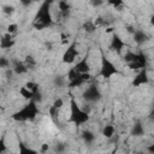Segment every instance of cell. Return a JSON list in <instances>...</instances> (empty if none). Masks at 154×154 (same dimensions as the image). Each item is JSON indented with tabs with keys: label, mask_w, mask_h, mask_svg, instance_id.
I'll return each instance as SVG.
<instances>
[{
	"label": "cell",
	"mask_w": 154,
	"mask_h": 154,
	"mask_svg": "<svg viewBox=\"0 0 154 154\" xmlns=\"http://www.w3.org/2000/svg\"><path fill=\"white\" fill-rule=\"evenodd\" d=\"M51 1H45L41 4L40 8L37 10L35 17H34V22H32V26L37 30H42L45 28H48L53 24V19H52V14H51Z\"/></svg>",
	"instance_id": "6da1fadb"
},
{
	"label": "cell",
	"mask_w": 154,
	"mask_h": 154,
	"mask_svg": "<svg viewBox=\"0 0 154 154\" xmlns=\"http://www.w3.org/2000/svg\"><path fill=\"white\" fill-rule=\"evenodd\" d=\"M40 113L37 103H35L32 100H30L26 105H24L19 111L14 112L12 114V119L16 122H26V120H34L37 114Z\"/></svg>",
	"instance_id": "7a4b0ae2"
},
{
	"label": "cell",
	"mask_w": 154,
	"mask_h": 154,
	"mask_svg": "<svg viewBox=\"0 0 154 154\" xmlns=\"http://www.w3.org/2000/svg\"><path fill=\"white\" fill-rule=\"evenodd\" d=\"M124 60L128 63V66L131 70L147 69V65H148V59H147L146 54H143L142 52H140V53L128 52L124 55Z\"/></svg>",
	"instance_id": "3957f363"
},
{
	"label": "cell",
	"mask_w": 154,
	"mask_h": 154,
	"mask_svg": "<svg viewBox=\"0 0 154 154\" xmlns=\"http://www.w3.org/2000/svg\"><path fill=\"white\" fill-rule=\"evenodd\" d=\"M70 108H71V114L69 118L70 123H73L76 126H79V125L85 124L89 120V114L85 111H83L82 108H79V106L77 105V102L73 97L70 101Z\"/></svg>",
	"instance_id": "277c9868"
},
{
	"label": "cell",
	"mask_w": 154,
	"mask_h": 154,
	"mask_svg": "<svg viewBox=\"0 0 154 154\" xmlns=\"http://www.w3.org/2000/svg\"><path fill=\"white\" fill-rule=\"evenodd\" d=\"M119 73V70L114 66V64L108 60L103 52L101 51V69H100V76L103 77V78H109L112 77L113 75H118Z\"/></svg>",
	"instance_id": "5b68a950"
},
{
	"label": "cell",
	"mask_w": 154,
	"mask_h": 154,
	"mask_svg": "<svg viewBox=\"0 0 154 154\" xmlns=\"http://www.w3.org/2000/svg\"><path fill=\"white\" fill-rule=\"evenodd\" d=\"M83 99L88 102H97L101 100L102 97V94H101V90L99 88V85L96 83H91L87 87V89L83 91Z\"/></svg>",
	"instance_id": "8992f818"
},
{
	"label": "cell",
	"mask_w": 154,
	"mask_h": 154,
	"mask_svg": "<svg viewBox=\"0 0 154 154\" xmlns=\"http://www.w3.org/2000/svg\"><path fill=\"white\" fill-rule=\"evenodd\" d=\"M78 57V51H77V43L76 42H72L67 49L65 51V53L63 54V63L65 64H72L76 58Z\"/></svg>",
	"instance_id": "52a82bcc"
},
{
	"label": "cell",
	"mask_w": 154,
	"mask_h": 154,
	"mask_svg": "<svg viewBox=\"0 0 154 154\" xmlns=\"http://www.w3.org/2000/svg\"><path fill=\"white\" fill-rule=\"evenodd\" d=\"M124 47H125V42L123 41V38H122L118 34L113 32V35H112V40H111V45H109V49L117 52L118 54H122Z\"/></svg>",
	"instance_id": "ba28073f"
},
{
	"label": "cell",
	"mask_w": 154,
	"mask_h": 154,
	"mask_svg": "<svg viewBox=\"0 0 154 154\" xmlns=\"http://www.w3.org/2000/svg\"><path fill=\"white\" fill-rule=\"evenodd\" d=\"M147 83H149L148 72H147V69H142V70L136 75V77L134 78L132 85H134V87H140V85L147 84Z\"/></svg>",
	"instance_id": "9c48e42d"
},
{
	"label": "cell",
	"mask_w": 154,
	"mask_h": 154,
	"mask_svg": "<svg viewBox=\"0 0 154 154\" xmlns=\"http://www.w3.org/2000/svg\"><path fill=\"white\" fill-rule=\"evenodd\" d=\"M75 70L79 73H89L90 71V65L88 63V54H85L81 60L77 61V64L73 66Z\"/></svg>",
	"instance_id": "30bf717a"
},
{
	"label": "cell",
	"mask_w": 154,
	"mask_h": 154,
	"mask_svg": "<svg viewBox=\"0 0 154 154\" xmlns=\"http://www.w3.org/2000/svg\"><path fill=\"white\" fill-rule=\"evenodd\" d=\"M63 106H64V100H63L61 97L55 99V100H54V102L52 103V106H51V107H49V109H48L49 116H51L52 118H54V117L57 116L58 111H59V109H60Z\"/></svg>",
	"instance_id": "8fae6325"
},
{
	"label": "cell",
	"mask_w": 154,
	"mask_h": 154,
	"mask_svg": "<svg viewBox=\"0 0 154 154\" xmlns=\"http://www.w3.org/2000/svg\"><path fill=\"white\" fill-rule=\"evenodd\" d=\"M149 38V36L147 35V32H144L143 30L141 29H137L134 31V41L137 43V45H143L144 42H147Z\"/></svg>",
	"instance_id": "7c38bea8"
},
{
	"label": "cell",
	"mask_w": 154,
	"mask_h": 154,
	"mask_svg": "<svg viewBox=\"0 0 154 154\" xmlns=\"http://www.w3.org/2000/svg\"><path fill=\"white\" fill-rule=\"evenodd\" d=\"M14 45V40L12 38V35L10 34H4L0 38V48H4V49H8L11 48L12 46Z\"/></svg>",
	"instance_id": "4fadbf2b"
},
{
	"label": "cell",
	"mask_w": 154,
	"mask_h": 154,
	"mask_svg": "<svg viewBox=\"0 0 154 154\" xmlns=\"http://www.w3.org/2000/svg\"><path fill=\"white\" fill-rule=\"evenodd\" d=\"M28 67L25 66L24 61H19V60H13V72L16 75H24L28 72Z\"/></svg>",
	"instance_id": "5bb4252c"
},
{
	"label": "cell",
	"mask_w": 154,
	"mask_h": 154,
	"mask_svg": "<svg viewBox=\"0 0 154 154\" xmlns=\"http://www.w3.org/2000/svg\"><path fill=\"white\" fill-rule=\"evenodd\" d=\"M131 135H132V136H137V137L144 135V128H143V125H142L141 122H136V123L132 125Z\"/></svg>",
	"instance_id": "9a60e30c"
},
{
	"label": "cell",
	"mask_w": 154,
	"mask_h": 154,
	"mask_svg": "<svg viewBox=\"0 0 154 154\" xmlns=\"http://www.w3.org/2000/svg\"><path fill=\"white\" fill-rule=\"evenodd\" d=\"M18 149H19L18 154H38L37 150H35V149H32V148H29V147H28L25 143H23L22 141L18 142Z\"/></svg>",
	"instance_id": "2e32d148"
},
{
	"label": "cell",
	"mask_w": 154,
	"mask_h": 154,
	"mask_svg": "<svg viewBox=\"0 0 154 154\" xmlns=\"http://www.w3.org/2000/svg\"><path fill=\"white\" fill-rule=\"evenodd\" d=\"M82 140L87 143V144H91L95 141V134L90 130H83L82 131Z\"/></svg>",
	"instance_id": "e0dca14e"
},
{
	"label": "cell",
	"mask_w": 154,
	"mask_h": 154,
	"mask_svg": "<svg viewBox=\"0 0 154 154\" xmlns=\"http://www.w3.org/2000/svg\"><path fill=\"white\" fill-rule=\"evenodd\" d=\"M114 131H116L114 126L111 125V124H108V125H105V126H103V129H102V135H103L106 138H111V137L114 135Z\"/></svg>",
	"instance_id": "ac0fdd59"
},
{
	"label": "cell",
	"mask_w": 154,
	"mask_h": 154,
	"mask_svg": "<svg viewBox=\"0 0 154 154\" xmlns=\"http://www.w3.org/2000/svg\"><path fill=\"white\" fill-rule=\"evenodd\" d=\"M83 29H84L87 32L91 34V32H94V31L96 30V26H95V24H94L93 20H87V22L83 24Z\"/></svg>",
	"instance_id": "d6986e66"
},
{
	"label": "cell",
	"mask_w": 154,
	"mask_h": 154,
	"mask_svg": "<svg viewBox=\"0 0 154 154\" xmlns=\"http://www.w3.org/2000/svg\"><path fill=\"white\" fill-rule=\"evenodd\" d=\"M24 64H25V66L28 67V69H34V66L36 65V60L34 59V57L32 55H26L25 57V59H24Z\"/></svg>",
	"instance_id": "ffe728a7"
},
{
	"label": "cell",
	"mask_w": 154,
	"mask_h": 154,
	"mask_svg": "<svg viewBox=\"0 0 154 154\" xmlns=\"http://www.w3.org/2000/svg\"><path fill=\"white\" fill-rule=\"evenodd\" d=\"M24 87H25L28 90H30L32 94H34V93H36L37 90H40V85H38L36 82H31V81H30V82H26Z\"/></svg>",
	"instance_id": "44dd1931"
},
{
	"label": "cell",
	"mask_w": 154,
	"mask_h": 154,
	"mask_svg": "<svg viewBox=\"0 0 154 154\" xmlns=\"http://www.w3.org/2000/svg\"><path fill=\"white\" fill-rule=\"evenodd\" d=\"M19 93H20V95H22L25 100H29V101H30V100L32 99V93H31L30 90H28L25 87H22V88L19 89Z\"/></svg>",
	"instance_id": "7402d4cb"
},
{
	"label": "cell",
	"mask_w": 154,
	"mask_h": 154,
	"mask_svg": "<svg viewBox=\"0 0 154 154\" xmlns=\"http://www.w3.org/2000/svg\"><path fill=\"white\" fill-rule=\"evenodd\" d=\"M53 83H54L55 87H64L66 84V79H65L64 76H55Z\"/></svg>",
	"instance_id": "603a6c76"
},
{
	"label": "cell",
	"mask_w": 154,
	"mask_h": 154,
	"mask_svg": "<svg viewBox=\"0 0 154 154\" xmlns=\"http://www.w3.org/2000/svg\"><path fill=\"white\" fill-rule=\"evenodd\" d=\"M78 76H79V72H77V71L75 70V67H71V69L69 70V72H67V81L70 82V81L77 78Z\"/></svg>",
	"instance_id": "cb8c5ba5"
},
{
	"label": "cell",
	"mask_w": 154,
	"mask_h": 154,
	"mask_svg": "<svg viewBox=\"0 0 154 154\" xmlns=\"http://www.w3.org/2000/svg\"><path fill=\"white\" fill-rule=\"evenodd\" d=\"M7 150V146H6V142H5V136L2 135L0 137V154L5 153Z\"/></svg>",
	"instance_id": "d4e9b609"
},
{
	"label": "cell",
	"mask_w": 154,
	"mask_h": 154,
	"mask_svg": "<svg viewBox=\"0 0 154 154\" xmlns=\"http://www.w3.org/2000/svg\"><path fill=\"white\" fill-rule=\"evenodd\" d=\"M10 66V60L6 57H0V67L1 69H6Z\"/></svg>",
	"instance_id": "484cf974"
},
{
	"label": "cell",
	"mask_w": 154,
	"mask_h": 154,
	"mask_svg": "<svg viewBox=\"0 0 154 154\" xmlns=\"http://www.w3.org/2000/svg\"><path fill=\"white\" fill-rule=\"evenodd\" d=\"M2 12L5 13V14H12L13 12H14V7L13 6H11V5H5L4 7H2Z\"/></svg>",
	"instance_id": "4316f807"
},
{
	"label": "cell",
	"mask_w": 154,
	"mask_h": 154,
	"mask_svg": "<svg viewBox=\"0 0 154 154\" xmlns=\"http://www.w3.org/2000/svg\"><path fill=\"white\" fill-rule=\"evenodd\" d=\"M108 4H109V5H112L116 10H119L122 6H124V2H123V1H120V0H117V1H108Z\"/></svg>",
	"instance_id": "83f0119b"
},
{
	"label": "cell",
	"mask_w": 154,
	"mask_h": 154,
	"mask_svg": "<svg viewBox=\"0 0 154 154\" xmlns=\"http://www.w3.org/2000/svg\"><path fill=\"white\" fill-rule=\"evenodd\" d=\"M17 29H18V25H17L16 23H12V24H10V25L7 26V34L12 35L13 32H16V31H17Z\"/></svg>",
	"instance_id": "f1b7e54d"
},
{
	"label": "cell",
	"mask_w": 154,
	"mask_h": 154,
	"mask_svg": "<svg viewBox=\"0 0 154 154\" xmlns=\"http://www.w3.org/2000/svg\"><path fill=\"white\" fill-rule=\"evenodd\" d=\"M64 149H65V146H64L63 143H58V144L54 147V152H55V154H61Z\"/></svg>",
	"instance_id": "f546056e"
},
{
	"label": "cell",
	"mask_w": 154,
	"mask_h": 154,
	"mask_svg": "<svg viewBox=\"0 0 154 154\" xmlns=\"http://www.w3.org/2000/svg\"><path fill=\"white\" fill-rule=\"evenodd\" d=\"M48 149H49V144L48 143H42L41 148H40V152L41 153H46V152H48Z\"/></svg>",
	"instance_id": "4dcf8cb0"
},
{
	"label": "cell",
	"mask_w": 154,
	"mask_h": 154,
	"mask_svg": "<svg viewBox=\"0 0 154 154\" xmlns=\"http://www.w3.org/2000/svg\"><path fill=\"white\" fill-rule=\"evenodd\" d=\"M102 4H103V1H100V0H99V1H91V5H93V6H100V5H102Z\"/></svg>",
	"instance_id": "1f68e13d"
},
{
	"label": "cell",
	"mask_w": 154,
	"mask_h": 154,
	"mask_svg": "<svg viewBox=\"0 0 154 154\" xmlns=\"http://www.w3.org/2000/svg\"><path fill=\"white\" fill-rule=\"evenodd\" d=\"M20 2H22L24 6H29V5L31 4V1H20Z\"/></svg>",
	"instance_id": "d6a6232c"
},
{
	"label": "cell",
	"mask_w": 154,
	"mask_h": 154,
	"mask_svg": "<svg viewBox=\"0 0 154 154\" xmlns=\"http://www.w3.org/2000/svg\"><path fill=\"white\" fill-rule=\"evenodd\" d=\"M106 32H107V34L113 32V28H111V26H109V28H107V29H106Z\"/></svg>",
	"instance_id": "836d02e7"
},
{
	"label": "cell",
	"mask_w": 154,
	"mask_h": 154,
	"mask_svg": "<svg viewBox=\"0 0 154 154\" xmlns=\"http://www.w3.org/2000/svg\"><path fill=\"white\" fill-rule=\"evenodd\" d=\"M128 31H129V32H132V34H134V31H135V29H134L132 26H128Z\"/></svg>",
	"instance_id": "e575fe53"
},
{
	"label": "cell",
	"mask_w": 154,
	"mask_h": 154,
	"mask_svg": "<svg viewBox=\"0 0 154 154\" xmlns=\"http://www.w3.org/2000/svg\"><path fill=\"white\" fill-rule=\"evenodd\" d=\"M148 149H149V152H150V153H153V152H154V144H152V146H150Z\"/></svg>",
	"instance_id": "d590c367"
},
{
	"label": "cell",
	"mask_w": 154,
	"mask_h": 154,
	"mask_svg": "<svg viewBox=\"0 0 154 154\" xmlns=\"http://www.w3.org/2000/svg\"><path fill=\"white\" fill-rule=\"evenodd\" d=\"M140 154H143V153H140Z\"/></svg>",
	"instance_id": "8d00e7d4"
},
{
	"label": "cell",
	"mask_w": 154,
	"mask_h": 154,
	"mask_svg": "<svg viewBox=\"0 0 154 154\" xmlns=\"http://www.w3.org/2000/svg\"><path fill=\"white\" fill-rule=\"evenodd\" d=\"M0 108H1V106H0Z\"/></svg>",
	"instance_id": "74e56055"
}]
</instances>
